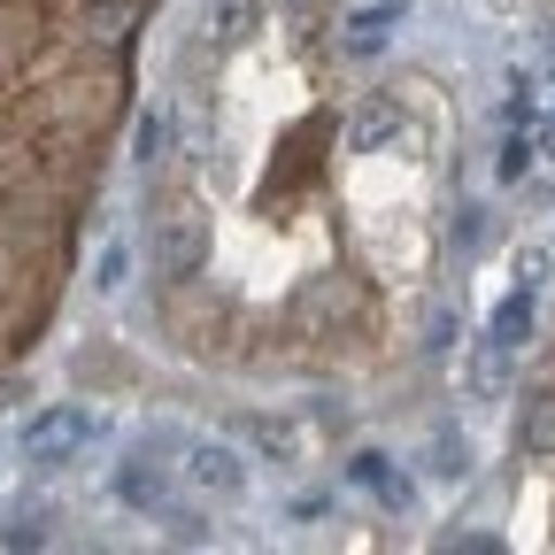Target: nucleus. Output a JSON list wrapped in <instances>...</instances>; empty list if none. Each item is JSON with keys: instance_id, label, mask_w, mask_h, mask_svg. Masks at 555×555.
Returning <instances> with one entry per match:
<instances>
[{"instance_id": "obj_1", "label": "nucleus", "mask_w": 555, "mask_h": 555, "mask_svg": "<svg viewBox=\"0 0 555 555\" xmlns=\"http://www.w3.org/2000/svg\"><path fill=\"white\" fill-rule=\"evenodd\" d=\"M101 433V416L93 409H78V401H54V409H31L24 416V455L39 463V470H54V463H69L86 440Z\"/></svg>"}, {"instance_id": "obj_2", "label": "nucleus", "mask_w": 555, "mask_h": 555, "mask_svg": "<svg viewBox=\"0 0 555 555\" xmlns=\"http://www.w3.org/2000/svg\"><path fill=\"white\" fill-rule=\"evenodd\" d=\"M208 262V217L193 201H163V217H155V270L163 278H201Z\"/></svg>"}, {"instance_id": "obj_3", "label": "nucleus", "mask_w": 555, "mask_h": 555, "mask_svg": "<svg viewBox=\"0 0 555 555\" xmlns=\"http://www.w3.org/2000/svg\"><path fill=\"white\" fill-rule=\"evenodd\" d=\"M185 478L217 502H240L247 494V455L232 440H185Z\"/></svg>"}, {"instance_id": "obj_4", "label": "nucleus", "mask_w": 555, "mask_h": 555, "mask_svg": "<svg viewBox=\"0 0 555 555\" xmlns=\"http://www.w3.org/2000/svg\"><path fill=\"white\" fill-rule=\"evenodd\" d=\"M401 131H409L401 101H393V93H371L356 116H347V147H356V155H378V147H393Z\"/></svg>"}, {"instance_id": "obj_5", "label": "nucleus", "mask_w": 555, "mask_h": 555, "mask_svg": "<svg viewBox=\"0 0 555 555\" xmlns=\"http://www.w3.org/2000/svg\"><path fill=\"white\" fill-rule=\"evenodd\" d=\"M116 502L139 509V517H155V509L170 502V478H163L147 455H131V463H116Z\"/></svg>"}, {"instance_id": "obj_6", "label": "nucleus", "mask_w": 555, "mask_h": 555, "mask_svg": "<svg viewBox=\"0 0 555 555\" xmlns=\"http://www.w3.org/2000/svg\"><path fill=\"white\" fill-rule=\"evenodd\" d=\"M463 386H470L478 401H502V393H509V347H502V339H478L470 363H463Z\"/></svg>"}, {"instance_id": "obj_7", "label": "nucleus", "mask_w": 555, "mask_h": 555, "mask_svg": "<svg viewBox=\"0 0 555 555\" xmlns=\"http://www.w3.org/2000/svg\"><path fill=\"white\" fill-rule=\"evenodd\" d=\"M517 448H525V455H555V386H532V393H525Z\"/></svg>"}, {"instance_id": "obj_8", "label": "nucleus", "mask_w": 555, "mask_h": 555, "mask_svg": "<svg viewBox=\"0 0 555 555\" xmlns=\"http://www.w3.org/2000/svg\"><path fill=\"white\" fill-rule=\"evenodd\" d=\"M532 317H540V286H517V294L494 309L486 339H502V347H525V339H532Z\"/></svg>"}, {"instance_id": "obj_9", "label": "nucleus", "mask_w": 555, "mask_h": 555, "mask_svg": "<svg viewBox=\"0 0 555 555\" xmlns=\"http://www.w3.org/2000/svg\"><path fill=\"white\" fill-rule=\"evenodd\" d=\"M347 478H356L363 494H378L386 509H409V502H416V494H409V478L386 470V455H356V463H347Z\"/></svg>"}, {"instance_id": "obj_10", "label": "nucleus", "mask_w": 555, "mask_h": 555, "mask_svg": "<svg viewBox=\"0 0 555 555\" xmlns=\"http://www.w3.org/2000/svg\"><path fill=\"white\" fill-rule=\"evenodd\" d=\"M255 31V0H217V9H208V39L217 47H240Z\"/></svg>"}, {"instance_id": "obj_11", "label": "nucleus", "mask_w": 555, "mask_h": 555, "mask_svg": "<svg viewBox=\"0 0 555 555\" xmlns=\"http://www.w3.org/2000/svg\"><path fill=\"white\" fill-rule=\"evenodd\" d=\"M247 440H255V448H270V455H301V425H278V416H255Z\"/></svg>"}, {"instance_id": "obj_12", "label": "nucleus", "mask_w": 555, "mask_h": 555, "mask_svg": "<svg viewBox=\"0 0 555 555\" xmlns=\"http://www.w3.org/2000/svg\"><path fill=\"white\" fill-rule=\"evenodd\" d=\"M131 147H139V163L155 170V163L170 155V116H139V131H131Z\"/></svg>"}, {"instance_id": "obj_13", "label": "nucleus", "mask_w": 555, "mask_h": 555, "mask_svg": "<svg viewBox=\"0 0 555 555\" xmlns=\"http://www.w3.org/2000/svg\"><path fill=\"white\" fill-rule=\"evenodd\" d=\"M463 470H470V440L433 433V478H463Z\"/></svg>"}, {"instance_id": "obj_14", "label": "nucleus", "mask_w": 555, "mask_h": 555, "mask_svg": "<svg viewBox=\"0 0 555 555\" xmlns=\"http://www.w3.org/2000/svg\"><path fill=\"white\" fill-rule=\"evenodd\" d=\"M525 163H532V131L517 124V131L502 139V178H525Z\"/></svg>"}, {"instance_id": "obj_15", "label": "nucleus", "mask_w": 555, "mask_h": 555, "mask_svg": "<svg viewBox=\"0 0 555 555\" xmlns=\"http://www.w3.org/2000/svg\"><path fill=\"white\" fill-rule=\"evenodd\" d=\"M486 240V208H455V224H448V247H478Z\"/></svg>"}, {"instance_id": "obj_16", "label": "nucleus", "mask_w": 555, "mask_h": 555, "mask_svg": "<svg viewBox=\"0 0 555 555\" xmlns=\"http://www.w3.org/2000/svg\"><path fill=\"white\" fill-rule=\"evenodd\" d=\"M532 116H540V101H532V78H509V124H525V131H532Z\"/></svg>"}, {"instance_id": "obj_17", "label": "nucleus", "mask_w": 555, "mask_h": 555, "mask_svg": "<svg viewBox=\"0 0 555 555\" xmlns=\"http://www.w3.org/2000/svg\"><path fill=\"white\" fill-rule=\"evenodd\" d=\"M517 286H547V247H525L517 255Z\"/></svg>"}, {"instance_id": "obj_18", "label": "nucleus", "mask_w": 555, "mask_h": 555, "mask_svg": "<svg viewBox=\"0 0 555 555\" xmlns=\"http://www.w3.org/2000/svg\"><path fill=\"white\" fill-rule=\"evenodd\" d=\"M124 262H131L124 247H108V255H101V278H93V286H101V294H116V286H124Z\"/></svg>"}, {"instance_id": "obj_19", "label": "nucleus", "mask_w": 555, "mask_h": 555, "mask_svg": "<svg viewBox=\"0 0 555 555\" xmlns=\"http://www.w3.org/2000/svg\"><path fill=\"white\" fill-rule=\"evenodd\" d=\"M448 547H470V555H494L502 540H486V532H448Z\"/></svg>"}, {"instance_id": "obj_20", "label": "nucleus", "mask_w": 555, "mask_h": 555, "mask_svg": "<svg viewBox=\"0 0 555 555\" xmlns=\"http://www.w3.org/2000/svg\"><path fill=\"white\" fill-rule=\"evenodd\" d=\"M547 86H555V39H547Z\"/></svg>"}, {"instance_id": "obj_21", "label": "nucleus", "mask_w": 555, "mask_h": 555, "mask_svg": "<svg viewBox=\"0 0 555 555\" xmlns=\"http://www.w3.org/2000/svg\"><path fill=\"white\" fill-rule=\"evenodd\" d=\"M286 9H324V0H286Z\"/></svg>"}, {"instance_id": "obj_22", "label": "nucleus", "mask_w": 555, "mask_h": 555, "mask_svg": "<svg viewBox=\"0 0 555 555\" xmlns=\"http://www.w3.org/2000/svg\"><path fill=\"white\" fill-rule=\"evenodd\" d=\"M547 147H555V131H547ZM547 163H555V155H547Z\"/></svg>"}]
</instances>
